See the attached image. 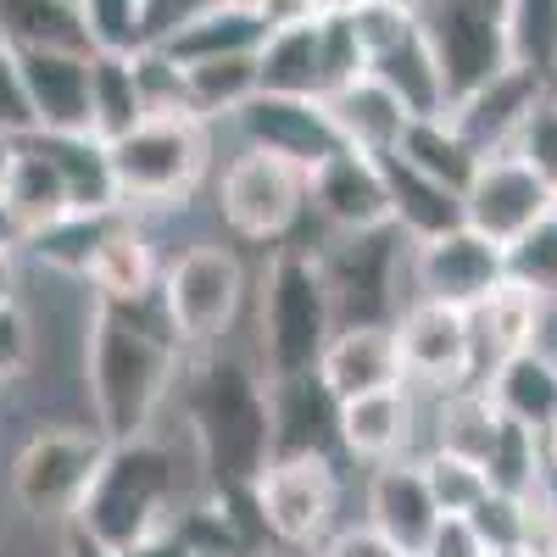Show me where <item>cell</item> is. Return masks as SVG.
<instances>
[{"label": "cell", "mask_w": 557, "mask_h": 557, "mask_svg": "<svg viewBox=\"0 0 557 557\" xmlns=\"http://www.w3.org/2000/svg\"><path fill=\"white\" fill-rule=\"evenodd\" d=\"M502 268H507V285H519L541 301H557V212L530 223L519 240H507Z\"/></svg>", "instance_id": "obj_40"}, {"label": "cell", "mask_w": 557, "mask_h": 557, "mask_svg": "<svg viewBox=\"0 0 557 557\" xmlns=\"http://www.w3.org/2000/svg\"><path fill=\"white\" fill-rule=\"evenodd\" d=\"M57 541H62V557H117L112 546H101L89 530H78V524H62L57 530Z\"/></svg>", "instance_id": "obj_55"}, {"label": "cell", "mask_w": 557, "mask_h": 557, "mask_svg": "<svg viewBox=\"0 0 557 557\" xmlns=\"http://www.w3.org/2000/svg\"><path fill=\"white\" fill-rule=\"evenodd\" d=\"M552 96H557V73H552Z\"/></svg>", "instance_id": "obj_63"}, {"label": "cell", "mask_w": 557, "mask_h": 557, "mask_svg": "<svg viewBox=\"0 0 557 557\" xmlns=\"http://www.w3.org/2000/svg\"><path fill=\"white\" fill-rule=\"evenodd\" d=\"M0 201H7V212L17 223V240L34 235V228H45V223H57L62 212H73L62 168H57L51 151H45L39 134L12 139V157H7V168H0Z\"/></svg>", "instance_id": "obj_23"}, {"label": "cell", "mask_w": 557, "mask_h": 557, "mask_svg": "<svg viewBox=\"0 0 557 557\" xmlns=\"http://www.w3.org/2000/svg\"><path fill=\"white\" fill-rule=\"evenodd\" d=\"M485 557H530V552H524V546H519V541H513V546H491V552H485Z\"/></svg>", "instance_id": "obj_59"}, {"label": "cell", "mask_w": 557, "mask_h": 557, "mask_svg": "<svg viewBox=\"0 0 557 557\" xmlns=\"http://www.w3.org/2000/svg\"><path fill=\"white\" fill-rule=\"evenodd\" d=\"M546 212H557V190L535 173V162L519 157L513 146L480 157L469 184H462V223L480 228V235L496 240V246L519 240L524 228L541 223Z\"/></svg>", "instance_id": "obj_13"}, {"label": "cell", "mask_w": 557, "mask_h": 557, "mask_svg": "<svg viewBox=\"0 0 557 557\" xmlns=\"http://www.w3.org/2000/svg\"><path fill=\"white\" fill-rule=\"evenodd\" d=\"M462 7H474V12H491V17H507V0H462Z\"/></svg>", "instance_id": "obj_57"}, {"label": "cell", "mask_w": 557, "mask_h": 557, "mask_svg": "<svg viewBox=\"0 0 557 557\" xmlns=\"http://www.w3.org/2000/svg\"><path fill=\"white\" fill-rule=\"evenodd\" d=\"M246 502H251V519H257L268 552L312 557L341 530V507H346L341 451H278V457H268V469L246 485Z\"/></svg>", "instance_id": "obj_6"}, {"label": "cell", "mask_w": 557, "mask_h": 557, "mask_svg": "<svg viewBox=\"0 0 557 557\" xmlns=\"http://www.w3.org/2000/svg\"><path fill=\"white\" fill-rule=\"evenodd\" d=\"M513 151L519 157H530L535 162V173L557 190V96H546L535 112H530V123L519 128V139H513Z\"/></svg>", "instance_id": "obj_45"}, {"label": "cell", "mask_w": 557, "mask_h": 557, "mask_svg": "<svg viewBox=\"0 0 557 557\" xmlns=\"http://www.w3.org/2000/svg\"><path fill=\"white\" fill-rule=\"evenodd\" d=\"M396 7H412V12H424V0H396Z\"/></svg>", "instance_id": "obj_61"}, {"label": "cell", "mask_w": 557, "mask_h": 557, "mask_svg": "<svg viewBox=\"0 0 557 557\" xmlns=\"http://www.w3.org/2000/svg\"><path fill=\"white\" fill-rule=\"evenodd\" d=\"M469 323H474V357H480V374H485V368H496V362H507V357L541 346L546 301L502 278V285H496L480 307H469Z\"/></svg>", "instance_id": "obj_29"}, {"label": "cell", "mask_w": 557, "mask_h": 557, "mask_svg": "<svg viewBox=\"0 0 557 557\" xmlns=\"http://www.w3.org/2000/svg\"><path fill=\"white\" fill-rule=\"evenodd\" d=\"M385 184H391V223L401 240H430L441 228L462 223V196L451 184L418 173L401 157H385Z\"/></svg>", "instance_id": "obj_31"}, {"label": "cell", "mask_w": 557, "mask_h": 557, "mask_svg": "<svg viewBox=\"0 0 557 557\" xmlns=\"http://www.w3.org/2000/svg\"><path fill=\"white\" fill-rule=\"evenodd\" d=\"M391 157H401V162H412L418 173H430V178L451 184L457 196H462V184H469V173H474V162H480V157L451 134L446 117H412L407 134H401V146H396Z\"/></svg>", "instance_id": "obj_37"}, {"label": "cell", "mask_w": 557, "mask_h": 557, "mask_svg": "<svg viewBox=\"0 0 557 557\" xmlns=\"http://www.w3.org/2000/svg\"><path fill=\"white\" fill-rule=\"evenodd\" d=\"M485 396L496 401L502 418H513V424L546 435L557 424V351L546 346H530L519 357H507L496 368H485L480 374Z\"/></svg>", "instance_id": "obj_25"}, {"label": "cell", "mask_w": 557, "mask_h": 557, "mask_svg": "<svg viewBox=\"0 0 557 557\" xmlns=\"http://www.w3.org/2000/svg\"><path fill=\"white\" fill-rule=\"evenodd\" d=\"M396 357H401V380L418 396H441L457 385L480 380V357H474V323L462 307L430 301V296H407L391 318Z\"/></svg>", "instance_id": "obj_10"}, {"label": "cell", "mask_w": 557, "mask_h": 557, "mask_svg": "<svg viewBox=\"0 0 557 557\" xmlns=\"http://www.w3.org/2000/svg\"><path fill=\"white\" fill-rule=\"evenodd\" d=\"M162 268H168V257L157 251L151 218L123 207V218L112 223V235L101 240L96 262L84 273V290L96 301H151L162 285Z\"/></svg>", "instance_id": "obj_21"}, {"label": "cell", "mask_w": 557, "mask_h": 557, "mask_svg": "<svg viewBox=\"0 0 557 557\" xmlns=\"http://www.w3.org/2000/svg\"><path fill=\"white\" fill-rule=\"evenodd\" d=\"M268 34L262 12H246V7H223V0H207L201 12H190L184 23H173L162 39V51L178 62V67H190V62H212V57H240V51H257Z\"/></svg>", "instance_id": "obj_28"}, {"label": "cell", "mask_w": 557, "mask_h": 557, "mask_svg": "<svg viewBox=\"0 0 557 557\" xmlns=\"http://www.w3.org/2000/svg\"><path fill=\"white\" fill-rule=\"evenodd\" d=\"M246 296H251V268L223 240H190L184 251H173L157 285V307L184 351L223 346L246 312Z\"/></svg>", "instance_id": "obj_8"}, {"label": "cell", "mask_w": 557, "mask_h": 557, "mask_svg": "<svg viewBox=\"0 0 557 557\" xmlns=\"http://www.w3.org/2000/svg\"><path fill=\"white\" fill-rule=\"evenodd\" d=\"M273 401V457L278 451H341L335 441V396L323 391V380L312 374H285L268 391Z\"/></svg>", "instance_id": "obj_26"}, {"label": "cell", "mask_w": 557, "mask_h": 557, "mask_svg": "<svg viewBox=\"0 0 557 557\" xmlns=\"http://www.w3.org/2000/svg\"><path fill=\"white\" fill-rule=\"evenodd\" d=\"M357 73H368V51L357 45V34H351L346 12L323 17V96H330L335 84L357 78Z\"/></svg>", "instance_id": "obj_44"}, {"label": "cell", "mask_w": 557, "mask_h": 557, "mask_svg": "<svg viewBox=\"0 0 557 557\" xmlns=\"http://www.w3.org/2000/svg\"><path fill=\"white\" fill-rule=\"evenodd\" d=\"M307 218L323 223V235H380V228H396L385 157L335 146L318 168H307Z\"/></svg>", "instance_id": "obj_14"}, {"label": "cell", "mask_w": 557, "mask_h": 557, "mask_svg": "<svg viewBox=\"0 0 557 557\" xmlns=\"http://www.w3.org/2000/svg\"><path fill=\"white\" fill-rule=\"evenodd\" d=\"M552 96V78L524 67V62H507L496 67L491 78H480L474 89H462V96L446 101V123L451 134L469 146L474 157H491V151H507L519 139V128L530 123V112Z\"/></svg>", "instance_id": "obj_15"}, {"label": "cell", "mask_w": 557, "mask_h": 557, "mask_svg": "<svg viewBox=\"0 0 557 557\" xmlns=\"http://www.w3.org/2000/svg\"><path fill=\"white\" fill-rule=\"evenodd\" d=\"M418 23H424V39L446 73L451 96H462V89H474L480 78H491L496 67L513 62V51H507V23L462 7V0H424Z\"/></svg>", "instance_id": "obj_18"}, {"label": "cell", "mask_w": 557, "mask_h": 557, "mask_svg": "<svg viewBox=\"0 0 557 557\" xmlns=\"http://www.w3.org/2000/svg\"><path fill=\"white\" fill-rule=\"evenodd\" d=\"M307 7H312L318 17H335V12H351L357 0H307Z\"/></svg>", "instance_id": "obj_56"}, {"label": "cell", "mask_w": 557, "mask_h": 557, "mask_svg": "<svg viewBox=\"0 0 557 557\" xmlns=\"http://www.w3.org/2000/svg\"><path fill=\"white\" fill-rule=\"evenodd\" d=\"M273 380L262 374V362L251 351H184L178 362V435L190 446L196 469L207 485L246 491L273 457Z\"/></svg>", "instance_id": "obj_2"}, {"label": "cell", "mask_w": 557, "mask_h": 557, "mask_svg": "<svg viewBox=\"0 0 557 557\" xmlns=\"http://www.w3.org/2000/svg\"><path fill=\"white\" fill-rule=\"evenodd\" d=\"M485 552H491V546L474 535L469 519H441L435 535H430V546L418 552V557H485Z\"/></svg>", "instance_id": "obj_51"}, {"label": "cell", "mask_w": 557, "mask_h": 557, "mask_svg": "<svg viewBox=\"0 0 557 557\" xmlns=\"http://www.w3.org/2000/svg\"><path fill=\"white\" fill-rule=\"evenodd\" d=\"M0 45H12V51H89L78 0H0Z\"/></svg>", "instance_id": "obj_34"}, {"label": "cell", "mask_w": 557, "mask_h": 557, "mask_svg": "<svg viewBox=\"0 0 557 557\" xmlns=\"http://www.w3.org/2000/svg\"><path fill=\"white\" fill-rule=\"evenodd\" d=\"M223 557H268V552H223Z\"/></svg>", "instance_id": "obj_62"}, {"label": "cell", "mask_w": 557, "mask_h": 557, "mask_svg": "<svg viewBox=\"0 0 557 557\" xmlns=\"http://www.w3.org/2000/svg\"><path fill=\"white\" fill-rule=\"evenodd\" d=\"M519 546L530 557H557V485H535L524 496V524H519Z\"/></svg>", "instance_id": "obj_47"}, {"label": "cell", "mask_w": 557, "mask_h": 557, "mask_svg": "<svg viewBox=\"0 0 557 557\" xmlns=\"http://www.w3.org/2000/svg\"><path fill=\"white\" fill-rule=\"evenodd\" d=\"M474 535L485 546H513L519 541V524H524V496H507V491H491L474 513H469Z\"/></svg>", "instance_id": "obj_49"}, {"label": "cell", "mask_w": 557, "mask_h": 557, "mask_svg": "<svg viewBox=\"0 0 557 557\" xmlns=\"http://www.w3.org/2000/svg\"><path fill=\"white\" fill-rule=\"evenodd\" d=\"M34 368V318L23 312V301L0 307V385L23 380Z\"/></svg>", "instance_id": "obj_46"}, {"label": "cell", "mask_w": 557, "mask_h": 557, "mask_svg": "<svg viewBox=\"0 0 557 557\" xmlns=\"http://www.w3.org/2000/svg\"><path fill=\"white\" fill-rule=\"evenodd\" d=\"M0 240H17V223H12V212H7V201H0Z\"/></svg>", "instance_id": "obj_58"}, {"label": "cell", "mask_w": 557, "mask_h": 557, "mask_svg": "<svg viewBox=\"0 0 557 557\" xmlns=\"http://www.w3.org/2000/svg\"><path fill=\"white\" fill-rule=\"evenodd\" d=\"M107 446L112 441L96 424H39L12 457V502H17V513L34 519V524L62 530L78 513V502H84L89 480H96Z\"/></svg>", "instance_id": "obj_9"}, {"label": "cell", "mask_w": 557, "mask_h": 557, "mask_svg": "<svg viewBox=\"0 0 557 557\" xmlns=\"http://www.w3.org/2000/svg\"><path fill=\"white\" fill-rule=\"evenodd\" d=\"M368 73H374L391 96L407 107V117H441L446 101H451V89H446V73L430 51V39H424V23H418V34H407L401 45H391L385 57L368 62Z\"/></svg>", "instance_id": "obj_32"}, {"label": "cell", "mask_w": 557, "mask_h": 557, "mask_svg": "<svg viewBox=\"0 0 557 557\" xmlns=\"http://www.w3.org/2000/svg\"><path fill=\"white\" fill-rule=\"evenodd\" d=\"M323 107H330V117H335L341 146L368 151V157H391V151L401 146L407 123H412L407 107L391 96L374 73H357V78L335 84L330 96H323Z\"/></svg>", "instance_id": "obj_24"}, {"label": "cell", "mask_w": 557, "mask_h": 557, "mask_svg": "<svg viewBox=\"0 0 557 557\" xmlns=\"http://www.w3.org/2000/svg\"><path fill=\"white\" fill-rule=\"evenodd\" d=\"M507 278L502 246L485 240L480 228L451 223L430 240H407V296H430L446 307H480Z\"/></svg>", "instance_id": "obj_12"}, {"label": "cell", "mask_w": 557, "mask_h": 557, "mask_svg": "<svg viewBox=\"0 0 557 557\" xmlns=\"http://www.w3.org/2000/svg\"><path fill=\"white\" fill-rule=\"evenodd\" d=\"M78 17H84V39L89 51H139L151 45L146 28V0H78Z\"/></svg>", "instance_id": "obj_42"}, {"label": "cell", "mask_w": 557, "mask_h": 557, "mask_svg": "<svg viewBox=\"0 0 557 557\" xmlns=\"http://www.w3.org/2000/svg\"><path fill=\"white\" fill-rule=\"evenodd\" d=\"M212 218L235 246H285L307 223V168L290 157H273L257 146H235L218 173H212Z\"/></svg>", "instance_id": "obj_7"}, {"label": "cell", "mask_w": 557, "mask_h": 557, "mask_svg": "<svg viewBox=\"0 0 557 557\" xmlns=\"http://www.w3.org/2000/svg\"><path fill=\"white\" fill-rule=\"evenodd\" d=\"M312 374L323 380L335 401L346 396H362V391H385V385H401V357H396V335L391 323H374V318H357V323H335V335L323 341Z\"/></svg>", "instance_id": "obj_20"}, {"label": "cell", "mask_w": 557, "mask_h": 557, "mask_svg": "<svg viewBox=\"0 0 557 557\" xmlns=\"http://www.w3.org/2000/svg\"><path fill=\"white\" fill-rule=\"evenodd\" d=\"M318 262H323V278H330L341 323H357V318L391 323L396 307L407 301V240L396 228H380V235H323Z\"/></svg>", "instance_id": "obj_11"}, {"label": "cell", "mask_w": 557, "mask_h": 557, "mask_svg": "<svg viewBox=\"0 0 557 557\" xmlns=\"http://www.w3.org/2000/svg\"><path fill=\"white\" fill-rule=\"evenodd\" d=\"M357 45L368 51V62L385 57L391 45H401L407 34H418V12L412 7H396V0H357V7L346 12Z\"/></svg>", "instance_id": "obj_43"}, {"label": "cell", "mask_w": 557, "mask_h": 557, "mask_svg": "<svg viewBox=\"0 0 557 557\" xmlns=\"http://www.w3.org/2000/svg\"><path fill=\"white\" fill-rule=\"evenodd\" d=\"M207 0H146V28H151V39H162L173 23H184L190 12H201Z\"/></svg>", "instance_id": "obj_53"}, {"label": "cell", "mask_w": 557, "mask_h": 557, "mask_svg": "<svg viewBox=\"0 0 557 557\" xmlns=\"http://www.w3.org/2000/svg\"><path fill=\"white\" fill-rule=\"evenodd\" d=\"M45 151L57 157L62 168V184H67V207L73 212H107V207H123L117 201V178H112V157H107V139H96L89 128H73V134H45Z\"/></svg>", "instance_id": "obj_33"}, {"label": "cell", "mask_w": 557, "mask_h": 557, "mask_svg": "<svg viewBox=\"0 0 557 557\" xmlns=\"http://www.w3.org/2000/svg\"><path fill=\"white\" fill-rule=\"evenodd\" d=\"M184 346L151 301H96L89 296L78 323V380L89 424L107 441H134L162 424L173 407Z\"/></svg>", "instance_id": "obj_1"}, {"label": "cell", "mask_w": 557, "mask_h": 557, "mask_svg": "<svg viewBox=\"0 0 557 557\" xmlns=\"http://www.w3.org/2000/svg\"><path fill=\"white\" fill-rule=\"evenodd\" d=\"M146 117L134 84V51H89V134L96 139H117Z\"/></svg>", "instance_id": "obj_36"}, {"label": "cell", "mask_w": 557, "mask_h": 557, "mask_svg": "<svg viewBox=\"0 0 557 557\" xmlns=\"http://www.w3.org/2000/svg\"><path fill=\"white\" fill-rule=\"evenodd\" d=\"M418 462H424V480L435 491L441 519H469L474 507L491 496V474H485V462H474V457L446 451V446H424Z\"/></svg>", "instance_id": "obj_39"}, {"label": "cell", "mask_w": 557, "mask_h": 557, "mask_svg": "<svg viewBox=\"0 0 557 557\" xmlns=\"http://www.w3.org/2000/svg\"><path fill=\"white\" fill-rule=\"evenodd\" d=\"M312 557H401V552H396L391 541H380L374 530H368V524L357 519V524H341V530H335L330 541H323Z\"/></svg>", "instance_id": "obj_50"}, {"label": "cell", "mask_w": 557, "mask_h": 557, "mask_svg": "<svg viewBox=\"0 0 557 557\" xmlns=\"http://www.w3.org/2000/svg\"><path fill=\"white\" fill-rule=\"evenodd\" d=\"M117 557H196V552H190V541L178 535L173 519H162V524H151L146 535H134Z\"/></svg>", "instance_id": "obj_52"}, {"label": "cell", "mask_w": 557, "mask_h": 557, "mask_svg": "<svg viewBox=\"0 0 557 557\" xmlns=\"http://www.w3.org/2000/svg\"><path fill=\"white\" fill-rule=\"evenodd\" d=\"M362 524L380 541H391L401 557L424 552L435 524H441V507H435V491L424 480V462L418 457L374 462L368 480H362Z\"/></svg>", "instance_id": "obj_19"}, {"label": "cell", "mask_w": 557, "mask_h": 557, "mask_svg": "<svg viewBox=\"0 0 557 557\" xmlns=\"http://www.w3.org/2000/svg\"><path fill=\"white\" fill-rule=\"evenodd\" d=\"M117 218H123V207H107V212H62L57 223H45V228H34V235H23L17 251H23V262L84 285V273H89V262H96V251L112 235Z\"/></svg>", "instance_id": "obj_30"}, {"label": "cell", "mask_w": 557, "mask_h": 557, "mask_svg": "<svg viewBox=\"0 0 557 557\" xmlns=\"http://www.w3.org/2000/svg\"><path fill=\"white\" fill-rule=\"evenodd\" d=\"M335 441L346 462H391V457H418L424 451V396L407 380L385 391H362L335 407Z\"/></svg>", "instance_id": "obj_16"}, {"label": "cell", "mask_w": 557, "mask_h": 557, "mask_svg": "<svg viewBox=\"0 0 557 557\" xmlns=\"http://www.w3.org/2000/svg\"><path fill=\"white\" fill-rule=\"evenodd\" d=\"M17 67L34 107V128H89V51H17Z\"/></svg>", "instance_id": "obj_22"}, {"label": "cell", "mask_w": 557, "mask_h": 557, "mask_svg": "<svg viewBox=\"0 0 557 557\" xmlns=\"http://www.w3.org/2000/svg\"><path fill=\"white\" fill-rule=\"evenodd\" d=\"M273 557H285V552H273Z\"/></svg>", "instance_id": "obj_64"}, {"label": "cell", "mask_w": 557, "mask_h": 557, "mask_svg": "<svg viewBox=\"0 0 557 557\" xmlns=\"http://www.w3.org/2000/svg\"><path fill=\"white\" fill-rule=\"evenodd\" d=\"M223 7H246V12H262L268 0H223Z\"/></svg>", "instance_id": "obj_60"}, {"label": "cell", "mask_w": 557, "mask_h": 557, "mask_svg": "<svg viewBox=\"0 0 557 557\" xmlns=\"http://www.w3.org/2000/svg\"><path fill=\"white\" fill-rule=\"evenodd\" d=\"M335 296L323 278L318 246H273L262 273H257V335H251V357L262 362L268 380L285 374H307L318 362L323 341L335 335Z\"/></svg>", "instance_id": "obj_4"}, {"label": "cell", "mask_w": 557, "mask_h": 557, "mask_svg": "<svg viewBox=\"0 0 557 557\" xmlns=\"http://www.w3.org/2000/svg\"><path fill=\"white\" fill-rule=\"evenodd\" d=\"M257 89H273V96H323V17L273 23L262 34Z\"/></svg>", "instance_id": "obj_27"}, {"label": "cell", "mask_w": 557, "mask_h": 557, "mask_svg": "<svg viewBox=\"0 0 557 557\" xmlns=\"http://www.w3.org/2000/svg\"><path fill=\"white\" fill-rule=\"evenodd\" d=\"M507 51L535 73H557V0H507Z\"/></svg>", "instance_id": "obj_41"}, {"label": "cell", "mask_w": 557, "mask_h": 557, "mask_svg": "<svg viewBox=\"0 0 557 557\" xmlns=\"http://www.w3.org/2000/svg\"><path fill=\"white\" fill-rule=\"evenodd\" d=\"M184 73V107L207 123H228L251 96H257V51L240 57H212V62H190Z\"/></svg>", "instance_id": "obj_35"}, {"label": "cell", "mask_w": 557, "mask_h": 557, "mask_svg": "<svg viewBox=\"0 0 557 557\" xmlns=\"http://www.w3.org/2000/svg\"><path fill=\"white\" fill-rule=\"evenodd\" d=\"M485 474H491V491H507V496H530L535 485L552 480L546 469V435L513 424V418H502V430L485 451Z\"/></svg>", "instance_id": "obj_38"}, {"label": "cell", "mask_w": 557, "mask_h": 557, "mask_svg": "<svg viewBox=\"0 0 557 557\" xmlns=\"http://www.w3.org/2000/svg\"><path fill=\"white\" fill-rule=\"evenodd\" d=\"M0 134H7V139L34 134V107H28L23 67H17V51H12V45H0Z\"/></svg>", "instance_id": "obj_48"}, {"label": "cell", "mask_w": 557, "mask_h": 557, "mask_svg": "<svg viewBox=\"0 0 557 557\" xmlns=\"http://www.w3.org/2000/svg\"><path fill=\"white\" fill-rule=\"evenodd\" d=\"M235 134V146H257L273 157H290L301 168H318L341 146L335 117L323 107V96H273V89H257V96L223 123Z\"/></svg>", "instance_id": "obj_17"}, {"label": "cell", "mask_w": 557, "mask_h": 557, "mask_svg": "<svg viewBox=\"0 0 557 557\" xmlns=\"http://www.w3.org/2000/svg\"><path fill=\"white\" fill-rule=\"evenodd\" d=\"M23 296V251L17 240H0V307Z\"/></svg>", "instance_id": "obj_54"}, {"label": "cell", "mask_w": 557, "mask_h": 557, "mask_svg": "<svg viewBox=\"0 0 557 557\" xmlns=\"http://www.w3.org/2000/svg\"><path fill=\"white\" fill-rule=\"evenodd\" d=\"M184 491H196V485L178 474V446L162 430L134 435V441H112L96 480L84 491V502H78V513L67 524H78L101 546L123 552L134 535H146L151 524L173 519Z\"/></svg>", "instance_id": "obj_5"}, {"label": "cell", "mask_w": 557, "mask_h": 557, "mask_svg": "<svg viewBox=\"0 0 557 557\" xmlns=\"http://www.w3.org/2000/svg\"><path fill=\"white\" fill-rule=\"evenodd\" d=\"M218 123L196 112H151L128 134L107 139L117 201L139 218H178L201 201L218 173Z\"/></svg>", "instance_id": "obj_3"}]
</instances>
